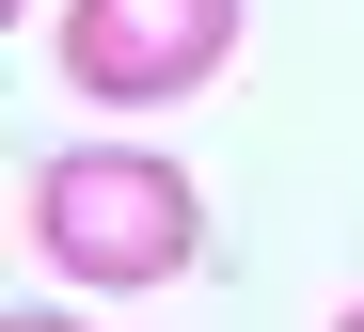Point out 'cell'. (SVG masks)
<instances>
[{
	"instance_id": "obj_4",
	"label": "cell",
	"mask_w": 364,
	"mask_h": 332,
	"mask_svg": "<svg viewBox=\"0 0 364 332\" xmlns=\"http://www.w3.org/2000/svg\"><path fill=\"white\" fill-rule=\"evenodd\" d=\"M333 332H364V301H348V316H333Z\"/></svg>"
},
{
	"instance_id": "obj_1",
	"label": "cell",
	"mask_w": 364,
	"mask_h": 332,
	"mask_svg": "<svg viewBox=\"0 0 364 332\" xmlns=\"http://www.w3.org/2000/svg\"><path fill=\"white\" fill-rule=\"evenodd\" d=\"M32 253L64 285H174L206 253V206H191V174L143 159V143H64V159H32Z\"/></svg>"
},
{
	"instance_id": "obj_3",
	"label": "cell",
	"mask_w": 364,
	"mask_h": 332,
	"mask_svg": "<svg viewBox=\"0 0 364 332\" xmlns=\"http://www.w3.org/2000/svg\"><path fill=\"white\" fill-rule=\"evenodd\" d=\"M0 332H80V316H64V301H32V316H0Z\"/></svg>"
},
{
	"instance_id": "obj_2",
	"label": "cell",
	"mask_w": 364,
	"mask_h": 332,
	"mask_svg": "<svg viewBox=\"0 0 364 332\" xmlns=\"http://www.w3.org/2000/svg\"><path fill=\"white\" fill-rule=\"evenodd\" d=\"M222 48H237V0H64V80L95 111L191 95V80H222Z\"/></svg>"
}]
</instances>
